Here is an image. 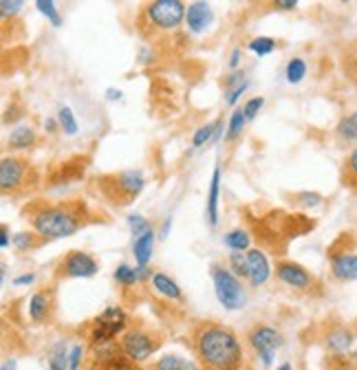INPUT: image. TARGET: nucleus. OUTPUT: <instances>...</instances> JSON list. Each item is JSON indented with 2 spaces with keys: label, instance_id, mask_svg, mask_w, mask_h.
Here are the masks:
<instances>
[{
  "label": "nucleus",
  "instance_id": "nucleus-1",
  "mask_svg": "<svg viewBox=\"0 0 357 370\" xmlns=\"http://www.w3.org/2000/svg\"><path fill=\"white\" fill-rule=\"evenodd\" d=\"M22 216L29 220L31 232L40 234L42 238H66L73 236L86 225L102 223L106 218L102 209L91 207L84 198H64V201H31L22 207Z\"/></svg>",
  "mask_w": 357,
  "mask_h": 370
},
{
  "label": "nucleus",
  "instance_id": "nucleus-2",
  "mask_svg": "<svg viewBox=\"0 0 357 370\" xmlns=\"http://www.w3.org/2000/svg\"><path fill=\"white\" fill-rule=\"evenodd\" d=\"M192 351L198 370H241L245 351L238 335L221 322H198L192 329Z\"/></svg>",
  "mask_w": 357,
  "mask_h": 370
},
{
  "label": "nucleus",
  "instance_id": "nucleus-3",
  "mask_svg": "<svg viewBox=\"0 0 357 370\" xmlns=\"http://www.w3.org/2000/svg\"><path fill=\"white\" fill-rule=\"evenodd\" d=\"M143 185H146V176L141 170L108 172L93 178L95 192L115 207H128L130 203H135L143 192Z\"/></svg>",
  "mask_w": 357,
  "mask_h": 370
},
{
  "label": "nucleus",
  "instance_id": "nucleus-4",
  "mask_svg": "<svg viewBox=\"0 0 357 370\" xmlns=\"http://www.w3.org/2000/svg\"><path fill=\"white\" fill-rule=\"evenodd\" d=\"M187 9L181 0H152L139 11L137 29L143 38H157L161 33H172L181 27Z\"/></svg>",
  "mask_w": 357,
  "mask_h": 370
},
{
  "label": "nucleus",
  "instance_id": "nucleus-5",
  "mask_svg": "<svg viewBox=\"0 0 357 370\" xmlns=\"http://www.w3.org/2000/svg\"><path fill=\"white\" fill-rule=\"evenodd\" d=\"M40 185V172L25 154H9L0 161V189L5 196H27Z\"/></svg>",
  "mask_w": 357,
  "mask_h": 370
},
{
  "label": "nucleus",
  "instance_id": "nucleus-6",
  "mask_svg": "<svg viewBox=\"0 0 357 370\" xmlns=\"http://www.w3.org/2000/svg\"><path fill=\"white\" fill-rule=\"evenodd\" d=\"M161 335L154 329H146V327H130L124 331L119 340L121 353H124L128 360H132L135 364H141L150 360V357L159 351L161 346Z\"/></svg>",
  "mask_w": 357,
  "mask_h": 370
},
{
  "label": "nucleus",
  "instance_id": "nucleus-7",
  "mask_svg": "<svg viewBox=\"0 0 357 370\" xmlns=\"http://www.w3.org/2000/svg\"><path fill=\"white\" fill-rule=\"evenodd\" d=\"M126 331V313L119 307H108L99 316L88 324V342H91L93 349L97 346L113 344L115 338Z\"/></svg>",
  "mask_w": 357,
  "mask_h": 370
},
{
  "label": "nucleus",
  "instance_id": "nucleus-8",
  "mask_svg": "<svg viewBox=\"0 0 357 370\" xmlns=\"http://www.w3.org/2000/svg\"><path fill=\"white\" fill-rule=\"evenodd\" d=\"M212 280H214L216 298L227 311L243 309L247 302V291L241 285V280L232 274L229 267L223 265H212Z\"/></svg>",
  "mask_w": 357,
  "mask_h": 370
},
{
  "label": "nucleus",
  "instance_id": "nucleus-9",
  "mask_svg": "<svg viewBox=\"0 0 357 370\" xmlns=\"http://www.w3.org/2000/svg\"><path fill=\"white\" fill-rule=\"evenodd\" d=\"M247 344L261 357L263 366H269L274 362V355L283 349L285 338L280 331L269 327V324H254L247 331Z\"/></svg>",
  "mask_w": 357,
  "mask_h": 370
},
{
  "label": "nucleus",
  "instance_id": "nucleus-10",
  "mask_svg": "<svg viewBox=\"0 0 357 370\" xmlns=\"http://www.w3.org/2000/svg\"><path fill=\"white\" fill-rule=\"evenodd\" d=\"M97 260L86 251L73 249L69 254H64L58 265H55L53 274L58 280H69V278H91L97 274Z\"/></svg>",
  "mask_w": 357,
  "mask_h": 370
},
{
  "label": "nucleus",
  "instance_id": "nucleus-11",
  "mask_svg": "<svg viewBox=\"0 0 357 370\" xmlns=\"http://www.w3.org/2000/svg\"><path fill=\"white\" fill-rule=\"evenodd\" d=\"M276 278L289 289L305 291V294H311V291L318 289V280L309 269H305L300 263L285 260V258L283 260H276Z\"/></svg>",
  "mask_w": 357,
  "mask_h": 370
},
{
  "label": "nucleus",
  "instance_id": "nucleus-12",
  "mask_svg": "<svg viewBox=\"0 0 357 370\" xmlns=\"http://www.w3.org/2000/svg\"><path fill=\"white\" fill-rule=\"evenodd\" d=\"M95 355L93 360L88 362L86 370H141L139 364H135L132 360L121 353V346L113 344H106V346H97L93 349Z\"/></svg>",
  "mask_w": 357,
  "mask_h": 370
},
{
  "label": "nucleus",
  "instance_id": "nucleus-13",
  "mask_svg": "<svg viewBox=\"0 0 357 370\" xmlns=\"http://www.w3.org/2000/svg\"><path fill=\"white\" fill-rule=\"evenodd\" d=\"M55 313V291L53 287H42L29 300V318L36 324L51 322Z\"/></svg>",
  "mask_w": 357,
  "mask_h": 370
},
{
  "label": "nucleus",
  "instance_id": "nucleus-14",
  "mask_svg": "<svg viewBox=\"0 0 357 370\" xmlns=\"http://www.w3.org/2000/svg\"><path fill=\"white\" fill-rule=\"evenodd\" d=\"M247 271H249V285L254 289L263 287L267 280L272 276V269H269V260H267V256L261 251V249H249L247 254Z\"/></svg>",
  "mask_w": 357,
  "mask_h": 370
},
{
  "label": "nucleus",
  "instance_id": "nucleus-15",
  "mask_svg": "<svg viewBox=\"0 0 357 370\" xmlns=\"http://www.w3.org/2000/svg\"><path fill=\"white\" fill-rule=\"evenodd\" d=\"M331 276L340 282L357 280V254H331Z\"/></svg>",
  "mask_w": 357,
  "mask_h": 370
},
{
  "label": "nucleus",
  "instance_id": "nucleus-16",
  "mask_svg": "<svg viewBox=\"0 0 357 370\" xmlns=\"http://www.w3.org/2000/svg\"><path fill=\"white\" fill-rule=\"evenodd\" d=\"M355 342V331L349 327H333L325 335V346L327 351L333 355H344L351 351V346Z\"/></svg>",
  "mask_w": 357,
  "mask_h": 370
},
{
  "label": "nucleus",
  "instance_id": "nucleus-17",
  "mask_svg": "<svg viewBox=\"0 0 357 370\" xmlns=\"http://www.w3.org/2000/svg\"><path fill=\"white\" fill-rule=\"evenodd\" d=\"M150 285H152L154 294H157L159 298H163L165 302H170V305H172V302H178V305L183 302V291H181V287H178L168 274L154 271L152 278H150Z\"/></svg>",
  "mask_w": 357,
  "mask_h": 370
},
{
  "label": "nucleus",
  "instance_id": "nucleus-18",
  "mask_svg": "<svg viewBox=\"0 0 357 370\" xmlns=\"http://www.w3.org/2000/svg\"><path fill=\"white\" fill-rule=\"evenodd\" d=\"M212 18H214V14H212V7L207 3H192L187 7L185 22H187V29L192 33L205 31Z\"/></svg>",
  "mask_w": 357,
  "mask_h": 370
},
{
  "label": "nucleus",
  "instance_id": "nucleus-19",
  "mask_svg": "<svg viewBox=\"0 0 357 370\" xmlns=\"http://www.w3.org/2000/svg\"><path fill=\"white\" fill-rule=\"evenodd\" d=\"M336 137L344 145H351V143L357 145V110H353V113H349V115H344L338 121Z\"/></svg>",
  "mask_w": 357,
  "mask_h": 370
},
{
  "label": "nucleus",
  "instance_id": "nucleus-20",
  "mask_svg": "<svg viewBox=\"0 0 357 370\" xmlns=\"http://www.w3.org/2000/svg\"><path fill=\"white\" fill-rule=\"evenodd\" d=\"M36 143H38V134H36V130L29 128V126L16 128L7 139V145L11 150H29Z\"/></svg>",
  "mask_w": 357,
  "mask_h": 370
},
{
  "label": "nucleus",
  "instance_id": "nucleus-21",
  "mask_svg": "<svg viewBox=\"0 0 357 370\" xmlns=\"http://www.w3.org/2000/svg\"><path fill=\"white\" fill-rule=\"evenodd\" d=\"M152 247H154V232H146L143 236L135 238L132 243V254L137 258V267H148L152 258Z\"/></svg>",
  "mask_w": 357,
  "mask_h": 370
},
{
  "label": "nucleus",
  "instance_id": "nucleus-22",
  "mask_svg": "<svg viewBox=\"0 0 357 370\" xmlns=\"http://www.w3.org/2000/svg\"><path fill=\"white\" fill-rule=\"evenodd\" d=\"M218 194H221V170L216 167L214 174H212L210 196H207V220H210L212 227L218 223Z\"/></svg>",
  "mask_w": 357,
  "mask_h": 370
},
{
  "label": "nucleus",
  "instance_id": "nucleus-23",
  "mask_svg": "<svg viewBox=\"0 0 357 370\" xmlns=\"http://www.w3.org/2000/svg\"><path fill=\"white\" fill-rule=\"evenodd\" d=\"M342 183H344V187L357 192V145L344 156V161H342Z\"/></svg>",
  "mask_w": 357,
  "mask_h": 370
},
{
  "label": "nucleus",
  "instance_id": "nucleus-24",
  "mask_svg": "<svg viewBox=\"0 0 357 370\" xmlns=\"http://www.w3.org/2000/svg\"><path fill=\"white\" fill-rule=\"evenodd\" d=\"M150 370H198V366H194L192 362H187L178 355H163L161 360L152 362Z\"/></svg>",
  "mask_w": 357,
  "mask_h": 370
},
{
  "label": "nucleus",
  "instance_id": "nucleus-25",
  "mask_svg": "<svg viewBox=\"0 0 357 370\" xmlns=\"http://www.w3.org/2000/svg\"><path fill=\"white\" fill-rule=\"evenodd\" d=\"M11 243H14V247L18 251H33V249H38V247H42L44 243H47V238H42L36 232H20L11 238Z\"/></svg>",
  "mask_w": 357,
  "mask_h": 370
},
{
  "label": "nucleus",
  "instance_id": "nucleus-26",
  "mask_svg": "<svg viewBox=\"0 0 357 370\" xmlns=\"http://www.w3.org/2000/svg\"><path fill=\"white\" fill-rule=\"evenodd\" d=\"M285 75H287V82H289V84L303 82L305 75H307V62H305L303 58H292V60L287 62Z\"/></svg>",
  "mask_w": 357,
  "mask_h": 370
},
{
  "label": "nucleus",
  "instance_id": "nucleus-27",
  "mask_svg": "<svg viewBox=\"0 0 357 370\" xmlns=\"http://www.w3.org/2000/svg\"><path fill=\"white\" fill-rule=\"evenodd\" d=\"M139 269H132L128 265H119L115 269V282H119L124 289H130V287H135L139 282Z\"/></svg>",
  "mask_w": 357,
  "mask_h": 370
},
{
  "label": "nucleus",
  "instance_id": "nucleus-28",
  "mask_svg": "<svg viewBox=\"0 0 357 370\" xmlns=\"http://www.w3.org/2000/svg\"><path fill=\"white\" fill-rule=\"evenodd\" d=\"M249 243H252V236H249V232H245V229H234L225 234V245L234 251H245L249 247Z\"/></svg>",
  "mask_w": 357,
  "mask_h": 370
},
{
  "label": "nucleus",
  "instance_id": "nucleus-29",
  "mask_svg": "<svg viewBox=\"0 0 357 370\" xmlns=\"http://www.w3.org/2000/svg\"><path fill=\"white\" fill-rule=\"evenodd\" d=\"M245 121H247V117H245V110H243V108H236V110H234V113H232V119H229L227 134H225V141H227V143L236 141V139L241 137Z\"/></svg>",
  "mask_w": 357,
  "mask_h": 370
},
{
  "label": "nucleus",
  "instance_id": "nucleus-30",
  "mask_svg": "<svg viewBox=\"0 0 357 370\" xmlns=\"http://www.w3.org/2000/svg\"><path fill=\"white\" fill-rule=\"evenodd\" d=\"M221 119L218 121H212V123H205V126H201L196 132H194V137H192V143L196 145V148H198V145H203L205 141H210L212 137H214V130H218L221 128Z\"/></svg>",
  "mask_w": 357,
  "mask_h": 370
},
{
  "label": "nucleus",
  "instance_id": "nucleus-31",
  "mask_svg": "<svg viewBox=\"0 0 357 370\" xmlns=\"http://www.w3.org/2000/svg\"><path fill=\"white\" fill-rule=\"evenodd\" d=\"M229 269L232 274L236 278H249V271H247V256H243L241 251H234L229 256Z\"/></svg>",
  "mask_w": 357,
  "mask_h": 370
},
{
  "label": "nucleus",
  "instance_id": "nucleus-32",
  "mask_svg": "<svg viewBox=\"0 0 357 370\" xmlns=\"http://www.w3.org/2000/svg\"><path fill=\"white\" fill-rule=\"evenodd\" d=\"M58 121H60V128L66 132V134H75L77 132V121H75V115L69 106H62L60 113H58Z\"/></svg>",
  "mask_w": 357,
  "mask_h": 370
},
{
  "label": "nucleus",
  "instance_id": "nucleus-33",
  "mask_svg": "<svg viewBox=\"0 0 357 370\" xmlns=\"http://www.w3.org/2000/svg\"><path fill=\"white\" fill-rule=\"evenodd\" d=\"M36 7L51 20L53 27H60V25H62V18H60V14H58V9H55V3H51V0H38Z\"/></svg>",
  "mask_w": 357,
  "mask_h": 370
},
{
  "label": "nucleus",
  "instance_id": "nucleus-34",
  "mask_svg": "<svg viewBox=\"0 0 357 370\" xmlns=\"http://www.w3.org/2000/svg\"><path fill=\"white\" fill-rule=\"evenodd\" d=\"M66 349L60 344L53 349V355H51V362H49V370H69V364H66Z\"/></svg>",
  "mask_w": 357,
  "mask_h": 370
},
{
  "label": "nucleus",
  "instance_id": "nucleus-35",
  "mask_svg": "<svg viewBox=\"0 0 357 370\" xmlns=\"http://www.w3.org/2000/svg\"><path fill=\"white\" fill-rule=\"evenodd\" d=\"M249 49L258 55H269L276 49V40L274 38H254L249 42Z\"/></svg>",
  "mask_w": 357,
  "mask_h": 370
},
{
  "label": "nucleus",
  "instance_id": "nucleus-36",
  "mask_svg": "<svg viewBox=\"0 0 357 370\" xmlns=\"http://www.w3.org/2000/svg\"><path fill=\"white\" fill-rule=\"evenodd\" d=\"M294 201L298 205H305V207H316V205H320L322 201V194H318V192H300V194H296L294 196Z\"/></svg>",
  "mask_w": 357,
  "mask_h": 370
},
{
  "label": "nucleus",
  "instance_id": "nucleus-37",
  "mask_svg": "<svg viewBox=\"0 0 357 370\" xmlns=\"http://www.w3.org/2000/svg\"><path fill=\"white\" fill-rule=\"evenodd\" d=\"M128 225H130V232H132V236H135V238H139V236H143L146 232H150L148 220L143 218V216H130V218H128Z\"/></svg>",
  "mask_w": 357,
  "mask_h": 370
},
{
  "label": "nucleus",
  "instance_id": "nucleus-38",
  "mask_svg": "<svg viewBox=\"0 0 357 370\" xmlns=\"http://www.w3.org/2000/svg\"><path fill=\"white\" fill-rule=\"evenodd\" d=\"M263 104H265V99H263V97H252L249 102L243 106L245 117H247V119H254L256 115H258V110L263 108Z\"/></svg>",
  "mask_w": 357,
  "mask_h": 370
},
{
  "label": "nucleus",
  "instance_id": "nucleus-39",
  "mask_svg": "<svg viewBox=\"0 0 357 370\" xmlns=\"http://www.w3.org/2000/svg\"><path fill=\"white\" fill-rule=\"evenodd\" d=\"M20 7H22L20 0H14V3H9V0H3V3H0V16H3V20H7L9 16H16Z\"/></svg>",
  "mask_w": 357,
  "mask_h": 370
},
{
  "label": "nucleus",
  "instance_id": "nucleus-40",
  "mask_svg": "<svg viewBox=\"0 0 357 370\" xmlns=\"http://www.w3.org/2000/svg\"><path fill=\"white\" fill-rule=\"evenodd\" d=\"M82 346H73L71 349V355H69V370H77L80 368V362H82Z\"/></svg>",
  "mask_w": 357,
  "mask_h": 370
},
{
  "label": "nucleus",
  "instance_id": "nucleus-41",
  "mask_svg": "<svg viewBox=\"0 0 357 370\" xmlns=\"http://www.w3.org/2000/svg\"><path fill=\"white\" fill-rule=\"evenodd\" d=\"M344 71H347L349 75V80L357 86V60H349V62H344Z\"/></svg>",
  "mask_w": 357,
  "mask_h": 370
},
{
  "label": "nucleus",
  "instance_id": "nucleus-42",
  "mask_svg": "<svg viewBox=\"0 0 357 370\" xmlns=\"http://www.w3.org/2000/svg\"><path fill=\"white\" fill-rule=\"evenodd\" d=\"M245 88H247V82H243L241 86H236V88H234V91L229 93V97H227V104H229V106H232V104H236V99L243 95Z\"/></svg>",
  "mask_w": 357,
  "mask_h": 370
},
{
  "label": "nucleus",
  "instance_id": "nucleus-43",
  "mask_svg": "<svg viewBox=\"0 0 357 370\" xmlns=\"http://www.w3.org/2000/svg\"><path fill=\"white\" fill-rule=\"evenodd\" d=\"M274 7L283 9V11H292V9L298 7V3H296V0H278V3H274Z\"/></svg>",
  "mask_w": 357,
  "mask_h": 370
},
{
  "label": "nucleus",
  "instance_id": "nucleus-44",
  "mask_svg": "<svg viewBox=\"0 0 357 370\" xmlns=\"http://www.w3.org/2000/svg\"><path fill=\"white\" fill-rule=\"evenodd\" d=\"M36 276L33 274H27V276H20V278H14V285H31Z\"/></svg>",
  "mask_w": 357,
  "mask_h": 370
},
{
  "label": "nucleus",
  "instance_id": "nucleus-45",
  "mask_svg": "<svg viewBox=\"0 0 357 370\" xmlns=\"http://www.w3.org/2000/svg\"><path fill=\"white\" fill-rule=\"evenodd\" d=\"M7 245H9V227L3 225V238H0V247H3V249H5Z\"/></svg>",
  "mask_w": 357,
  "mask_h": 370
},
{
  "label": "nucleus",
  "instance_id": "nucleus-46",
  "mask_svg": "<svg viewBox=\"0 0 357 370\" xmlns=\"http://www.w3.org/2000/svg\"><path fill=\"white\" fill-rule=\"evenodd\" d=\"M238 60H241V51L236 49V51L232 53V62H229V66H232V69H236V66H238Z\"/></svg>",
  "mask_w": 357,
  "mask_h": 370
},
{
  "label": "nucleus",
  "instance_id": "nucleus-47",
  "mask_svg": "<svg viewBox=\"0 0 357 370\" xmlns=\"http://www.w3.org/2000/svg\"><path fill=\"white\" fill-rule=\"evenodd\" d=\"M349 366L357 370V351H355V353H351V357H349Z\"/></svg>",
  "mask_w": 357,
  "mask_h": 370
},
{
  "label": "nucleus",
  "instance_id": "nucleus-48",
  "mask_svg": "<svg viewBox=\"0 0 357 370\" xmlns=\"http://www.w3.org/2000/svg\"><path fill=\"white\" fill-rule=\"evenodd\" d=\"M3 370H16V364L9 360V362H5V364H3Z\"/></svg>",
  "mask_w": 357,
  "mask_h": 370
},
{
  "label": "nucleus",
  "instance_id": "nucleus-49",
  "mask_svg": "<svg viewBox=\"0 0 357 370\" xmlns=\"http://www.w3.org/2000/svg\"><path fill=\"white\" fill-rule=\"evenodd\" d=\"M44 128H49V130L53 132V130H55V121H53V119H47V123H44Z\"/></svg>",
  "mask_w": 357,
  "mask_h": 370
},
{
  "label": "nucleus",
  "instance_id": "nucleus-50",
  "mask_svg": "<svg viewBox=\"0 0 357 370\" xmlns=\"http://www.w3.org/2000/svg\"><path fill=\"white\" fill-rule=\"evenodd\" d=\"M276 370H292V364H283L280 368H276Z\"/></svg>",
  "mask_w": 357,
  "mask_h": 370
},
{
  "label": "nucleus",
  "instance_id": "nucleus-51",
  "mask_svg": "<svg viewBox=\"0 0 357 370\" xmlns=\"http://www.w3.org/2000/svg\"><path fill=\"white\" fill-rule=\"evenodd\" d=\"M351 58H353V60H357V44H355L353 51H351Z\"/></svg>",
  "mask_w": 357,
  "mask_h": 370
}]
</instances>
